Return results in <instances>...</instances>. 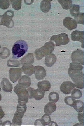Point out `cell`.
Here are the masks:
<instances>
[{"mask_svg": "<svg viewBox=\"0 0 84 126\" xmlns=\"http://www.w3.org/2000/svg\"><path fill=\"white\" fill-rule=\"evenodd\" d=\"M58 1L61 5L62 8L66 10L70 9L72 5V1L71 0H58Z\"/></svg>", "mask_w": 84, "mask_h": 126, "instance_id": "cell-23", "label": "cell"}, {"mask_svg": "<svg viewBox=\"0 0 84 126\" xmlns=\"http://www.w3.org/2000/svg\"><path fill=\"white\" fill-rule=\"evenodd\" d=\"M53 41L56 46L61 45L67 44L70 41L68 35L64 33H62L57 35L52 36L50 39V41Z\"/></svg>", "mask_w": 84, "mask_h": 126, "instance_id": "cell-6", "label": "cell"}, {"mask_svg": "<svg viewBox=\"0 0 84 126\" xmlns=\"http://www.w3.org/2000/svg\"><path fill=\"white\" fill-rule=\"evenodd\" d=\"M35 76L36 79L39 80L44 79L46 76V70L44 68L41 66H35Z\"/></svg>", "mask_w": 84, "mask_h": 126, "instance_id": "cell-12", "label": "cell"}, {"mask_svg": "<svg viewBox=\"0 0 84 126\" xmlns=\"http://www.w3.org/2000/svg\"><path fill=\"white\" fill-rule=\"evenodd\" d=\"M52 1L45 0L41 1L40 4L41 10L44 13H47L49 12L51 8L50 1Z\"/></svg>", "mask_w": 84, "mask_h": 126, "instance_id": "cell-21", "label": "cell"}, {"mask_svg": "<svg viewBox=\"0 0 84 126\" xmlns=\"http://www.w3.org/2000/svg\"><path fill=\"white\" fill-rule=\"evenodd\" d=\"M71 96L76 99L80 98L82 95V93L81 91L79 89L74 88L71 92Z\"/></svg>", "mask_w": 84, "mask_h": 126, "instance_id": "cell-30", "label": "cell"}, {"mask_svg": "<svg viewBox=\"0 0 84 126\" xmlns=\"http://www.w3.org/2000/svg\"><path fill=\"white\" fill-rule=\"evenodd\" d=\"M14 15V11L12 10H8L5 12L3 15L5 17L12 18Z\"/></svg>", "mask_w": 84, "mask_h": 126, "instance_id": "cell-35", "label": "cell"}, {"mask_svg": "<svg viewBox=\"0 0 84 126\" xmlns=\"http://www.w3.org/2000/svg\"><path fill=\"white\" fill-rule=\"evenodd\" d=\"M1 83L2 89L4 91L10 92L12 91V85L7 79L5 78H3Z\"/></svg>", "mask_w": 84, "mask_h": 126, "instance_id": "cell-15", "label": "cell"}, {"mask_svg": "<svg viewBox=\"0 0 84 126\" xmlns=\"http://www.w3.org/2000/svg\"><path fill=\"white\" fill-rule=\"evenodd\" d=\"M76 100L70 96H66L64 98V101L66 104L72 107Z\"/></svg>", "mask_w": 84, "mask_h": 126, "instance_id": "cell-32", "label": "cell"}, {"mask_svg": "<svg viewBox=\"0 0 84 126\" xmlns=\"http://www.w3.org/2000/svg\"><path fill=\"white\" fill-rule=\"evenodd\" d=\"M37 86L39 89L45 92L49 91L51 87L50 82L46 80L38 82Z\"/></svg>", "mask_w": 84, "mask_h": 126, "instance_id": "cell-20", "label": "cell"}, {"mask_svg": "<svg viewBox=\"0 0 84 126\" xmlns=\"http://www.w3.org/2000/svg\"><path fill=\"white\" fill-rule=\"evenodd\" d=\"M5 115L4 112L2 110V107L0 105V119H1Z\"/></svg>", "mask_w": 84, "mask_h": 126, "instance_id": "cell-37", "label": "cell"}, {"mask_svg": "<svg viewBox=\"0 0 84 126\" xmlns=\"http://www.w3.org/2000/svg\"><path fill=\"white\" fill-rule=\"evenodd\" d=\"M20 65H23L25 64H32L34 62L33 54L29 53L22 58L20 61Z\"/></svg>", "mask_w": 84, "mask_h": 126, "instance_id": "cell-17", "label": "cell"}, {"mask_svg": "<svg viewBox=\"0 0 84 126\" xmlns=\"http://www.w3.org/2000/svg\"><path fill=\"white\" fill-rule=\"evenodd\" d=\"M29 94V98H34L37 100H40L42 99L45 95V92L39 88L35 89L29 87L27 89Z\"/></svg>", "mask_w": 84, "mask_h": 126, "instance_id": "cell-7", "label": "cell"}, {"mask_svg": "<svg viewBox=\"0 0 84 126\" xmlns=\"http://www.w3.org/2000/svg\"><path fill=\"white\" fill-rule=\"evenodd\" d=\"M80 10V7L79 5L73 4L72 5L69 11L71 15L74 17L79 14Z\"/></svg>", "mask_w": 84, "mask_h": 126, "instance_id": "cell-24", "label": "cell"}, {"mask_svg": "<svg viewBox=\"0 0 84 126\" xmlns=\"http://www.w3.org/2000/svg\"><path fill=\"white\" fill-rule=\"evenodd\" d=\"M14 91L18 97V104L21 106L26 105L29 97L27 89L18 84L14 87Z\"/></svg>", "mask_w": 84, "mask_h": 126, "instance_id": "cell-3", "label": "cell"}, {"mask_svg": "<svg viewBox=\"0 0 84 126\" xmlns=\"http://www.w3.org/2000/svg\"><path fill=\"white\" fill-rule=\"evenodd\" d=\"M1 90V88L0 87V91Z\"/></svg>", "mask_w": 84, "mask_h": 126, "instance_id": "cell-41", "label": "cell"}, {"mask_svg": "<svg viewBox=\"0 0 84 126\" xmlns=\"http://www.w3.org/2000/svg\"><path fill=\"white\" fill-rule=\"evenodd\" d=\"M28 49V44L25 41L22 40L16 41L12 48V58L18 59L24 55Z\"/></svg>", "mask_w": 84, "mask_h": 126, "instance_id": "cell-1", "label": "cell"}, {"mask_svg": "<svg viewBox=\"0 0 84 126\" xmlns=\"http://www.w3.org/2000/svg\"><path fill=\"white\" fill-rule=\"evenodd\" d=\"M4 18L3 15H0V25H3Z\"/></svg>", "mask_w": 84, "mask_h": 126, "instance_id": "cell-38", "label": "cell"}, {"mask_svg": "<svg viewBox=\"0 0 84 126\" xmlns=\"http://www.w3.org/2000/svg\"><path fill=\"white\" fill-rule=\"evenodd\" d=\"M31 80L28 76L24 75L21 77L18 80V84L26 88L29 87L31 84Z\"/></svg>", "mask_w": 84, "mask_h": 126, "instance_id": "cell-14", "label": "cell"}, {"mask_svg": "<svg viewBox=\"0 0 84 126\" xmlns=\"http://www.w3.org/2000/svg\"><path fill=\"white\" fill-rule=\"evenodd\" d=\"M55 44L52 41L46 42L43 46L37 49L34 52L35 56L38 60H40L44 57L51 53L54 49Z\"/></svg>", "mask_w": 84, "mask_h": 126, "instance_id": "cell-2", "label": "cell"}, {"mask_svg": "<svg viewBox=\"0 0 84 126\" xmlns=\"http://www.w3.org/2000/svg\"><path fill=\"white\" fill-rule=\"evenodd\" d=\"M84 51L77 49L71 54V58L72 62L84 65Z\"/></svg>", "mask_w": 84, "mask_h": 126, "instance_id": "cell-8", "label": "cell"}, {"mask_svg": "<svg viewBox=\"0 0 84 126\" xmlns=\"http://www.w3.org/2000/svg\"><path fill=\"white\" fill-rule=\"evenodd\" d=\"M7 65L8 67H18L20 65V61L18 60H11L10 59L7 62Z\"/></svg>", "mask_w": 84, "mask_h": 126, "instance_id": "cell-33", "label": "cell"}, {"mask_svg": "<svg viewBox=\"0 0 84 126\" xmlns=\"http://www.w3.org/2000/svg\"><path fill=\"white\" fill-rule=\"evenodd\" d=\"M3 17L4 18L3 25L9 28H13L14 26V23L12 19L5 17L3 16Z\"/></svg>", "mask_w": 84, "mask_h": 126, "instance_id": "cell-27", "label": "cell"}, {"mask_svg": "<svg viewBox=\"0 0 84 126\" xmlns=\"http://www.w3.org/2000/svg\"><path fill=\"white\" fill-rule=\"evenodd\" d=\"M83 114L79 113L78 114V119L81 124L84 125Z\"/></svg>", "mask_w": 84, "mask_h": 126, "instance_id": "cell-36", "label": "cell"}, {"mask_svg": "<svg viewBox=\"0 0 84 126\" xmlns=\"http://www.w3.org/2000/svg\"><path fill=\"white\" fill-rule=\"evenodd\" d=\"M2 98V96L1 94L0 93V101L1 100Z\"/></svg>", "mask_w": 84, "mask_h": 126, "instance_id": "cell-40", "label": "cell"}, {"mask_svg": "<svg viewBox=\"0 0 84 126\" xmlns=\"http://www.w3.org/2000/svg\"><path fill=\"white\" fill-rule=\"evenodd\" d=\"M63 24L64 26L70 30H72L76 28L77 25V24L75 20L69 16L66 17L63 20Z\"/></svg>", "mask_w": 84, "mask_h": 126, "instance_id": "cell-11", "label": "cell"}, {"mask_svg": "<svg viewBox=\"0 0 84 126\" xmlns=\"http://www.w3.org/2000/svg\"><path fill=\"white\" fill-rule=\"evenodd\" d=\"M21 69L25 74L28 76L32 75L35 72V66L32 64H24L21 67Z\"/></svg>", "mask_w": 84, "mask_h": 126, "instance_id": "cell-16", "label": "cell"}, {"mask_svg": "<svg viewBox=\"0 0 84 126\" xmlns=\"http://www.w3.org/2000/svg\"><path fill=\"white\" fill-rule=\"evenodd\" d=\"M84 14L83 13L80 12L78 15L74 17V20L77 24H84Z\"/></svg>", "mask_w": 84, "mask_h": 126, "instance_id": "cell-34", "label": "cell"}, {"mask_svg": "<svg viewBox=\"0 0 84 126\" xmlns=\"http://www.w3.org/2000/svg\"><path fill=\"white\" fill-rule=\"evenodd\" d=\"M42 126H49L51 122V118L49 115L44 114L41 119Z\"/></svg>", "mask_w": 84, "mask_h": 126, "instance_id": "cell-28", "label": "cell"}, {"mask_svg": "<svg viewBox=\"0 0 84 126\" xmlns=\"http://www.w3.org/2000/svg\"><path fill=\"white\" fill-rule=\"evenodd\" d=\"M1 48V45H0V50Z\"/></svg>", "mask_w": 84, "mask_h": 126, "instance_id": "cell-42", "label": "cell"}, {"mask_svg": "<svg viewBox=\"0 0 84 126\" xmlns=\"http://www.w3.org/2000/svg\"><path fill=\"white\" fill-rule=\"evenodd\" d=\"M2 122L1 119H0V125L2 124Z\"/></svg>", "mask_w": 84, "mask_h": 126, "instance_id": "cell-39", "label": "cell"}, {"mask_svg": "<svg viewBox=\"0 0 84 126\" xmlns=\"http://www.w3.org/2000/svg\"><path fill=\"white\" fill-rule=\"evenodd\" d=\"M9 77L13 83L16 82L21 77L22 71L20 68H11L9 70Z\"/></svg>", "mask_w": 84, "mask_h": 126, "instance_id": "cell-9", "label": "cell"}, {"mask_svg": "<svg viewBox=\"0 0 84 126\" xmlns=\"http://www.w3.org/2000/svg\"><path fill=\"white\" fill-rule=\"evenodd\" d=\"M57 59L56 55L53 53H51L45 56V63L48 67L52 66L55 63Z\"/></svg>", "mask_w": 84, "mask_h": 126, "instance_id": "cell-19", "label": "cell"}, {"mask_svg": "<svg viewBox=\"0 0 84 126\" xmlns=\"http://www.w3.org/2000/svg\"><path fill=\"white\" fill-rule=\"evenodd\" d=\"M83 31H79L76 30L72 32L71 34V40L74 41H79L83 45L84 43Z\"/></svg>", "mask_w": 84, "mask_h": 126, "instance_id": "cell-13", "label": "cell"}, {"mask_svg": "<svg viewBox=\"0 0 84 126\" xmlns=\"http://www.w3.org/2000/svg\"><path fill=\"white\" fill-rule=\"evenodd\" d=\"M73 107L78 112H83L84 103L81 101L76 100Z\"/></svg>", "mask_w": 84, "mask_h": 126, "instance_id": "cell-22", "label": "cell"}, {"mask_svg": "<svg viewBox=\"0 0 84 126\" xmlns=\"http://www.w3.org/2000/svg\"><path fill=\"white\" fill-rule=\"evenodd\" d=\"M56 107L55 103L52 102H49L44 107V113L46 114L50 115L56 110Z\"/></svg>", "mask_w": 84, "mask_h": 126, "instance_id": "cell-18", "label": "cell"}, {"mask_svg": "<svg viewBox=\"0 0 84 126\" xmlns=\"http://www.w3.org/2000/svg\"><path fill=\"white\" fill-rule=\"evenodd\" d=\"M74 83L70 81H66L63 82L60 85V91L65 94H70L72 90L75 88Z\"/></svg>", "mask_w": 84, "mask_h": 126, "instance_id": "cell-10", "label": "cell"}, {"mask_svg": "<svg viewBox=\"0 0 84 126\" xmlns=\"http://www.w3.org/2000/svg\"><path fill=\"white\" fill-rule=\"evenodd\" d=\"M48 98L50 102H57L59 98V95L57 92L53 91L50 93L48 95Z\"/></svg>", "mask_w": 84, "mask_h": 126, "instance_id": "cell-25", "label": "cell"}, {"mask_svg": "<svg viewBox=\"0 0 84 126\" xmlns=\"http://www.w3.org/2000/svg\"><path fill=\"white\" fill-rule=\"evenodd\" d=\"M10 0H0V7L3 10L7 9L10 6Z\"/></svg>", "mask_w": 84, "mask_h": 126, "instance_id": "cell-31", "label": "cell"}, {"mask_svg": "<svg viewBox=\"0 0 84 126\" xmlns=\"http://www.w3.org/2000/svg\"><path fill=\"white\" fill-rule=\"evenodd\" d=\"M70 77L77 88L82 89L84 88V74L82 71H73L68 72Z\"/></svg>", "mask_w": 84, "mask_h": 126, "instance_id": "cell-4", "label": "cell"}, {"mask_svg": "<svg viewBox=\"0 0 84 126\" xmlns=\"http://www.w3.org/2000/svg\"><path fill=\"white\" fill-rule=\"evenodd\" d=\"M12 8L14 10H18L20 9L21 7L22 0H10Z\"/></svg>", "mask_w": 84, "mask_h": 126, "instance_id": "cell-29", "label": "cell"}, {"mask_svg": "<svg viewBox=\"0 0 84 126\" xmlns=\"http://www.w3.org/2000/svg\"><path fill=\"white\" fill-rule=\"evenodd\" d=\"M10 55L9 50L5 47H3L0 52V56L3 59H5L8 57Z\"/></svg>", "mask_w": 84, "mask_h": 126, "instance_id": "cell-26", "label": "cell"}, {"mask_svg": "<svg viewBox=\"0 0 84 126\" xmlns=\"http://www.w3.org/2000/svg\"><path fill=\"white\" fill-rule=\"evenodd\" d=\"M26 105H21L18 104L17 110L12 120L13 125H21L22 122V118L26 110Z\"/></svg>", "mask_w": 84, "mask_h": 126, "instance_id": "cell-5", "label": "cell"}]
</instances>
